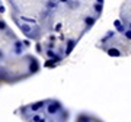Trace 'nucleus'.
Here are the masks:
<instances>
[{"label": "nucleus", "mask_w": 131, "mask_h": 122, "mask_svg": "<svg viewBox=\"0 0 131 122\" xmlns=\"http://www.w3.org/2000/svg\"><path fill=\"white\" fill-rule=\"evenodd\" d=\"M103 0H58L51 15L48 33L56 35L71 51L99 19Z\"/></svg>", "instance_id": "nucleus-1"}, {"label": "nucleus", "mask_w": 131, "mask_h": 122, "mask_svg": "<svg viewBox=\"0 0 131 122\" xmlns=\"http://www.w3.org/2000/svg\"><path fill=\"white\" fill-rule=\"evenodd\" d=\"M10 16L28 39L41 41L48 32L51 15L58 0H7Z\"/></svg>", "instance_id": "nucleus-2"}, {"label": "nucleus", "mask_w": 131, "mask_h": 122, "mask_svg": "<svg viewBox=\"0 0 131 122\" xmlns=\"http://www.w3.org/2000/svg\"><path fill=\"white\" fill-rule=\"evenodd\" d=\"M15 113L24 122H69L70 111L58 99H44L19 106Z\"/></svg>", "instance_id": "nucleus-3"}, {"label": "nucleus", "mask_w": 131, "mask_h": 122, "mask_svg": "<svg viewBox=\"0 0 131 122\" xmlns=\"http://www.w3.org/2000/svg\"><path fill=\"white\" fill-rule=\"evenodd\" d=\"M41 68L39 61L34 55L24 54L15 57L0 64V81L5 83H16L29 76L38 73Z\"/></svg>", "instance_id": "nucleus-4"}, {"label": "nucleus", "mask_w": 131, "mask_h": 122, "mask_svg": "<svg viewBox=\"0 0 131 122\" xmlns=\"http://www.w3.org/2000/svg\"><path fill=\"white\" fill-rule=\"evenodd\" d=\"M101 48L111 57H124L131 52V29L115 22V31H109L101 39Z\"/></svg>", "instance_id": "nucleus-5"}, {"label": "nucleus", "mask_w": 131, "mask_h": 122, "mask_svg": "<svg viewBox=\"0 0 131 122\" xmlns=\"http://www.w3.org/2000/svg\"><path fill=\"white\" fill-rule=\"evenodd\" d=\"M122 25H125L128 29H131V0H124V3L119 10V19Z\"/></svg>", "instance_id": "nucleus-6"}, {"label": "nucleus", "mask_w": 131, "mask_h": 122, "mask_svg": "<svg viewBox=\"0 0 131 122\" xmlns=\"http://www.w3.org/2000/svg\"><path fill=\"white\" fill-rule=\"evenodd\" d=\"M76 122H103V121H102V119H99L98 116L92 115V113L82 112L80 115H77V118H76Z\"/></svg>", "instance_id": "nucleus-7"}]
</instances>
